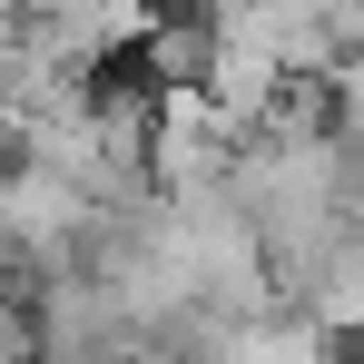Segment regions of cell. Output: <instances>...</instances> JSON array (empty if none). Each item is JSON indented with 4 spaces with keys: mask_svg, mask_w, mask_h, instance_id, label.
<instances>
[{
    "mask_svg": "<svg viewBox=\"0 0 364 364\" xmlns=\"http://www.w3.org/2000/svg\"><path fill=\"white\" fill-rule=\"evenodd\" d=\"M158 10H197V20H227V10H246V0H158Z\"/></svg>",
    "mask_w": 364,
    "mask_h": 364,
    "instance_id": "cell-1",
    "label": "cell"
}]
</instances>
